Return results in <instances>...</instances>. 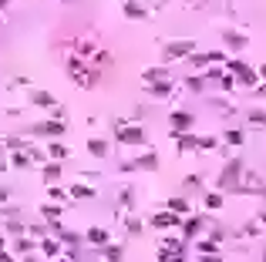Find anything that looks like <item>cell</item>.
<instances>
[{"mask_svg": "<svg viewBox=\"0 0 266 262\" xmlns=\"http://www.w3.org/2000/svg\"><path fill=\"white\" fill-rule=\"evenodd\" d=\"M259 94H263V98H266V84H259Z\"/></svg>", "mask_w": 266, "mask_h": 262, "instance_id": "obj_48", "label": "cell"}, {"mask_svg": "<svg viewBox=\"0 0 266 262\" xmlns=\"http://www.w3.org/2000/svg\"><path fill=\"white\" fill-rule=\"evenodd\" d=\"M10 4H14V0H0V10H4V7H10Z\"/></svg>", "mask_w": 266, "mask_h": 262, "instance_id": "obj_46", "label": "cell"}, {"mask_svg": "<svg viewBox=\"0 0 266 262\" xmlns=\"http://www.w3.org/2000/svg\"><path fill=\"white\" fill-rule=\"evenodd\" d=\"M7 165L10 168H31L34 158H31V151H27V148H20V151H14V155L7 158Z\"/></svg>", "mask_w": 266, "mask_h": 262, "instance_id": "obj_14", "label": "cell"}, {"mask_svg": "<svg viewBox=\"0 0 266 262\" xmlns=\"http://www.w3.org/2000/svg\"><path fill=\"white\" fill-rule=\"evenodd\" d=\"M169 208H172L175 215H186V212H189V202H186V199H172V202H169Z\"/></svg>", "mask_w": 266, "mask_h": 262, "instance_id": "obj_28", "label": "cell"}, {"mask_svg": "<svg viewBox=\"0 0 266 262\" xmlns=\"http://www.w3.org/2000/svg\"><path fill=\"white\" fill-rule=\"evenodd\" d=\"M48 195H51V202H64V195H68V192H61L57 185H48Z\"/></svg>", "mask_w": 266, "mask_h": 262, "instance_id": "obj_31", "label": "cell"}, {"mask_svg": "<svg viewBox=\"0 0 266 262\" xmlns=\"http://www.w3.org/2000/svg\"><path fill=\"white\" fill-rule=\"evenodd\" d=\"M88 151L95 155V158H108V141H101V138H91V141H88Z\"/></svg>", "mask_w": 266, "mask_h": 262, "instance_id": "obj_20", "label": "cell"}, {"mask_svg": "<svg viewBox=\"0 0 266 262\" xmlns=\"http://www.w3.org/2000/svg\"><path fill=\"white\" fill-rule=\"evenodd\" d=\"M209 61H216V64H223V61H229V57H226V54H223V51H212V54H209Z\"/></svg>", "mask_w": 266, "mask_h": 262, "instance_id": "obj_41", "label": "cell"}, {"mask_svg": "<svg viewBox=\"0 0 266 262\" xmlns=\"http://www.w3.org/2000/svg\"><path fill=\"white\" fill-rule=\"evenodd\" d=\"M31 249H37V246H34V239H27V232H24V235H17L14 255H31Z\"/></svg>", "mask_w": 266, "mask_h": 262, "instance_id": "obj_17", "label": "cell"}, {"mask_svg": "<svg viewBox=\"0 0 266 262\" xmlns=\"http://www.w3.org/2000/svg\"><path fill=\"white\" fill-rule=\"evenodd\" d=\"M186 61L192 64V67H206V64H209V54H195V51H192V54H189Z\"/></svg>", "mask_w": 266, "mask_h": 262, "instance_id": "obj_27", "label": "cell"}, {"mask_svg": "<svg viewBox=\"0 0 266 262\" xmlns=\"http://www.w3.org/2000/svg\"><path fill=\"white\" fill-rule=\"evenodd\" d=\"M101 255H105V262H121V246H112V242H105V246H101Z\"/></svg>", "mask_w": 266, "mask_h": 262, "instance_id": "obj_21", "label": "cell"}, {"mask_svg": "<svg viewBox=\"0 0 266 262\" xmlns=\"http://www.w3.org/2000/svg\"><path fill=\"white\" fill-rule=\"evenodd\" d=\"M7 232H10V235H24L27 225H24V222H7Z\"/></svg>", "mask_w": 266, "mask_h": 262, "instance_id": "obj_33", "label": "cell"}, {"mask_svg": "<svg viewBox=\"0 0 266 262\" xmlns=\"http://www.w3.org/2000/svg\"><path fill=\"white\" fill-rule=\"evenodd\" d=\"M0 262H17V259L10 252H4V246H0Z\"/></svg>", "mask_w": 266, "mask_h": 262, "instance_id": "obj_42", "label": "cell"}, {"mask_svg": "<svg viewBox=\"0 0 266 262\" xmlns=\"http://www.w3.org/2000/svg\"><path fill=\"white\" fill-rule=\"evenodd\" d=\"M186 87L192 91V94H199V91H202V78H189V81H186Z\"/></svg>", "mask_w": 266, "mask_h": 262, "instance_id": "obj_36", "label": "cell"}, {"mask_svg": "<svg viewBox=\"0 0 266 262\" xmlns=\"http://www.w3.org/2000/svg\"><path fill=\"white\" fill-rule=\"evenodd\" d=\"M68 74H71V78L74 81H78V84L81 87H91V84H95V74H88V71H84V67H81V61H78V57H71V61H68Z\"/></svg>", "mask_w": 266, "mask_h": 262, "instance_id": "obj_6", "label": "cell"}, {"mask_svg": "<svg viewBox=\"0 0 266 262\" xmlns=\"http://www.w3.org/2000/svg\"><path fill=\"white\" fill-rule=\"evenodd\" d=\"M40 215H44L48 222H54V219H61V205H44V208H40Z\"/></svg>", "mask_w": 266, "mask_h": 262, "instance_id": "obj_26", "label": "cell"}, {"mask_svg": "<svg viewBox=\"0 0 266 262\" xmlns=\"http://www.w3.org/2000/svg\"><path fill=\"white\" fill-rule=\"evenodd\" d=\"M4 145H7V148H10V151H20V148H27V145H24V141H20V138H7V141H4Z\"/></svg>", "mask_w": 266, "mask_h": 262, "instance_id": "obj_37", "label": "cell"}, {"mask_svg": "<svg viewBox=\"0 0 266 262\" xmlns=\"http://www.w3.org/2000/svg\"><path fill=\"white\" fill-rule=\"evenodd\" d=\"M223 44H226V47H233V51H239V47H246V37H242V34H223Z\"/></svg>", "mask_w": 266, "mask_h": 262, "instance_id": "obj_22", "label": "cell"}, {"mask_svg": "<svg viewBox=\"0 0 266 262\" xmlns=\"http://www.w3.org/2000/svg\"><path fill=\"white\" fill-rule=\"evenodd\" d=\"M48 155H51L54 161H64V158H68V148H64V145H57V141H51V145H48Z\"/></svg>", "mask_w": 266, "mask_h": 262, "instance_id": "obj_23", "label": "cell"}, {"mask_svg": "<svg viewBox=\"0 0 266 262\" xmlns=\"http://www.w3.org/2000/svg\"><path fill=\"white\" fill-rule=\"evenodd\" d=\"M202 262H219V259H216V252H202Z\"/></svg>", "mask_w": 266, "mask_h": 262, "instance_id": "obj_44", "label": "cell"}, {"mask_svg": "<svg viewBox=\"0 0 266 262\" xmlns=\"http://www.w3.org/2000/svg\"><path fill=\"white\" fill-rule=\"evenodd\" d=\"M7 168H10V165H7V158H0V172H7Z\"/></svg>", "mask_w": 266, "mask_h": 262, "instance_id": "obj_45", "label": "cell"}, {"mask_svg": "<svg viewBox=\"0 0 266 262\" xmlns=\"http://www.w3.org/2000/svg\"><path fill=\"white\" fill-rule=\"evenodd\" d=\"M239 172H242V161H233V165L223 172V178H219V188H233L236 178H239Z\"/></svg>", "mask_w": 266, "mask_h": 262, "instance_id": "obj_12", "label": "cell"}, {"mask_svg": "<svg viewBox=\"0 0 266 262\" xmlns=\"http://www.w3.org/2000/svg\"><path fill=\"white\" fill-rule=\"evenodd\" d=\"M226 64H229V71L239 78L242 87H253V84H256V71H253L250 64H242V61H226Z\"/></svg>", "mask_w": 266, "mask_h": 262, "instance_id": "obj_4", "label": "cell"}, {"mask_svg": "<svg viewBox=\"0 0 266 262\" xmlns=\"http://www.w3.org/2000/svg\"><path fill=\"white\" fill-rule=\"evenodd\" d=\"M206 208H223V195H206Z\"/></svg>", "mask_w": 266, "mask_h": 262, "instance_id": "obj_35", "label": "cell"}, {"mask_svg": "<svg viewBox=\"0 0 266 262\" xmlns=\"http://www.w3.org/2000/svg\"><path fill=\"white\" fill-rule=\"evenodd\" d=\"M175 141H179V151H195L199 148V138L192 131H175Z\"/></svg>", "mask_w": 266, "mask_h": 262, "instance_id": "obj_13", "label": "cell"}, {"mask_svg": "<svg viewBox=\"0 0 266 262\" xmlns=\"http://www.w3.org/2000/svg\"><path fill=\"white\" fill-rule=\"evenodd\" d=\"M27 235L31 239H44V235H51V232H48V225H27Z\"/></svg>", "mask_w": 266, "mask_h": 262, "instance_id": "obj_29", "label": "cell"}, {"mask_svg": "<svg viewBox=\"0 0 266 262\" xmlns=\"http://www.w3.org/2000/svg\"><path fill=\"white\" fill-rule=\"evenodd\" d=\"M192 125H195V114H189V111H172L169 114V128L172 131H189Z\"/></svg>", "mask_w": 266, "mask_h": 262, "instance_id": "obj_7", "label": "cell"}, {"mask_svg": "<svg viewBox=\"0 0 266 262\" xmlns=\"http://www.w3.org/2000/svg\"><path fill=\"white\" fill-rule=\"evenodd\" d=\"M195 51L192 40H172V44H165V61H182V57H189Z\"/></svg>", "mask_w": 266, "mask_h": 262, "instance_id": "obj_3", "label": "cell"}, {"mask_svg": "<svg viewBox=\"0 0 266 262\" xmlns=\"http://www.w3.org/2000/svg\"><path fill=\"white\" fill-rule=\"evenodd\" d=\"M37 249L44 252V259H61V255H64V242H61L57 235H44Z\"/></svg>", "mask_w": 266, "mask_h": 262, "instance_id": "obj_5", "label": "cell"}, {"mask_svg": "<svg viewBox=\"0 0 266 262\" xmlns=\"http://www.w3.org/2000/svg\"><path fill=\"white\" fill-rule=\"evenodd\" d=\"M259 74H263V78H266V64H263V67H259Z\"/></svg>", "mask_w": 266, "mask_h": 262, "instance_id": "obj_49", "label": "cell"}, {"mask_svg": "<svg viewBox=\"0 0 266 262\" xmlns=\"http://www.w3.org/2000/svg\"><path fill=\"white\" fill-rule=\"evenodd\" d=\"M199 148H202V151H212V148H219V138H199Z\"/></svg>", "mask_w": 266, "mask_h": 262, "instance_id": "obj_32", "label": "cell"}, {"mask_svg": "<svg viewBox=\"0 0 266 262\" xmlns=\"http://www.w3.org/2000/svg\"><path fill=\"white\" fill-rule=\"evenodd\" d=\"M7 199H10V192L4 188V185H0V205H7Z\"/></svg>", "mask_w": 266, "mask_h": 262, "instance_id": "obj_43", "label": "cell"}, {"mask_svg": "<svg viewBox=\"0 0 266 262\" xmlns=\"http://www.w3.org/2000/svg\"><path fill=\"white\" fill-rule=\"evenodd\" d=\"M179 222H182V219H179L172 208H165V212H155V215H152V225H155V229H175Z\"/></svg>", "mask_w": 266, "mask_h": 262, "instance_id": "obj_8", "label": "cell"}, {"mask_svg": "<svg viewBox=\"0 0 266 262\" xmlns=\"http://www.w3.org/2000/svg\"><path fill=\"white\" fill-rule=\"evenodd\" d=\"M4 151H7V145H0V158H7V155H4Z\"/></svg>", "mask_w": 266, "mask_h": 262, "instance_id": "obj_47", "label": "cell"}, {"mask_svg": "<svg viewBox=\"0 0 266 262\" xmlns=\"http://www.w3.org/2000/svg\"><path fill=\"white\" fill-rule=\"evenodd\" d=\"M202 225H206V219L202 215H189V219H182V235L186 239H195L202 232Z\"/></svg>", "mask_w": 266, "mask_h": 262, "instance_id": "obj_10", "label": "cell"}, {"mask_svg": "<svg viewBox=\"0 0 266 262\" xmlns=\"http://www.w3.org/2000/svg\"><path fill=\"white\" fill-rule=\"evenodd\" d=\"M131 202H135V192L125 188V192H121V205H131Z\"/></svg>", "mask_w": 266, "mask_h": 262, "instance_id": "obj_38", "label": "cell"}, {"mask_svg": "<svg viewBox=\"0 0 266 262\" xmlns=\"http://www.w3.org/2000/svg\"><path fill=\"white\" fill-rule=\"evenodd\" d=\"M128 232H131V235H142V222H138V219H131V222H128Z\"/></svg>", "mask_w": 266, "mask_h": 262, "instance_id": "obj_40", "label": "cell"}, {"mask_svg": "<svg viewBox=\"0 0 266 262\" xmlns=\"http://www.w3.org/2000/svg\"><path fill=\"white\" fill-rule=\"evenodd\" d=\"M263 225H266V212H263Z\"/></svg>", "mask_w": 266, "mask_h": 262, "instance_id": "obj_51", "label": "cell"}, {"mask_svg": "<svg viewBox=\"0 0 266 262\" xmlns=\"http://www.w3.org/2000/svg\"><path fill=\"white\" fill-rule=\"evenodd\" d=\"M250 121L253 125H266V114L263 111H250Z\"/></svg>", "mask_w": 266, "mask_h": 262, "instance_id": "obj_39", "label": "cell"}, {"mask_svg": "<svg viewBox=\"0 0 266 262\" xmlns=\"http://www.w3.org/2000/svg\"><path fill=\"white\" fill-rule=\"evenodd\" d=\"M84 239H88L91 246H105V242H112L105 229H88V232H84Z\"/></svg>", "mask_w": 266, "mask_h": 262, "instance_id": "obj_19", "label": "cell"}, {"mask_svg": "<svg viewBox=\"0 0 266 262\" xmlns=\"http://www.w3.org/2000/svg\"><path fill=\"white\" fill-rule=\"evenodd\" d=\"M263 262H266V255H263Z\"/></svg>", "mask_w": 266, "mask_h": 262, "instance_id": "obj_52", "label": "cell"}, {"mask_svg": "<svg viewBox=\"0 0 266 262\" xmlns=\"http://www.w3.org/2000/svg\"><path fill=\"white\" fill-rule=\"evenodd\" d=\"M169 94H172V84H169V78L152 81V84H148V98H169Z\"/></svg>", "mask_w": 266, "mask_h": 262, "instance_id": "obj_15", "label": "cell"}, {"mask_svg": "<svg viewBox=\"0 0 266 262\" xmlns=\"http://www.w3.org/2000/svg\"><path fill=\"white\" fill-rule=\"evenodd\" d=\"M31 135H44V138H61V135H64V121H61V118H51V121H37V125H31Z\"/></svg>", "mask_w": 266, "mask_h": 262, "instance_id": "obj_2", "label": "cell"}, {"mask_svg": "<svg viewBox=\"0 0 266 262\" xmlns=\"http://www.w3.org/2000/svg\"><path fill=\"white\" fill-rule=\"evenodd\" d=\"M125 17H128V20H142V17H145V7H142V4H138V0H125Z\"/></svg>", "mask_w": 266, "mask_h": 262, "instance_id": "obj_18", "label": "cell"}, {"mask_svg": "<svg viewBox=\"0 0 266 262\" xmlns=\"http://www.w3.org/2000/svg\"><path fill=\"white\" fill-rule=\"evenodd\" d=\"M142 78H145V84H152V81H162V78H169V74H165V67H152V71H145Z\"/></svg>", "mask_w": 266, "mask_h": 262, "instance_id": "obj_24", "label": "cell"}, {"mask_svg": "<svg viewBox=\"0 0 266 262\" xmlns=\"http://www.w3.org/2000/svg\"><path fill=\"white\" fill-rule=\"evenodd\" d=\"M61 172H64V168H61V161L51 158L48 165L40 168V178H44V185H57V182H61Z\"/></svg>", "mask_w": 266, "mask_h": 262, "instance_id": "obj_9", "label": "cell"}, {"mask_svg": "<svg viewBox=\"0 0 266 262\" xmlns=\"http://www.w3.org/2000/svg\"><path fill=\"white\" fill-rule=\"evenodd\" d=\"M68 195H71L74 202H88V199H95V188H91V185H71V192H68Z\"/></svg>", "mask_w": 266, "mask_h": 262, "instance_id": "obj_16", "label": "cell"}, {"mask_svg": "<svg viewBox=\"0 0 266 262\" xmlns=\"http://www.w3.org/2000/svg\"><path fill=\"white\" fill-rule=\"evenodd\" d=\"M195 249H199V252H216V239H202Z\"/></svg>", "mask_w": 266, "mask_h": 262, "instance_id": "obj_34", "label": "cell"}, {"mask_svg": "<svg viewBox=\"0 0 266 262\" xmlns=\"http://www.w3.org/2000/svg\"><path fill=\"white\" fill-rule=\"evenodd\" d=\"M115 135H118L121 145H145V131H142V125H125V121H115Z\"/></svg>", "mask_w": 266, "mask_h": 262, "instance_id": "obj_1", "label": "cell"}, {"mask_svg": "<svg viewBox=\"0 0 266 262\" xmlns=\"http://www.w3.org/2000/svg\"><path fill=\"white\" fill-rule=\"evenodd\" d=\"M0 246H7V242H4V235H0Z\"/></svg>", "mask_w": 266, "mask_h": 262, "instance_id": "obj_50", "label": "cell"}, {"mask_svg": "<svg viewBox=\"0 0 266 262\" xmlns=\"http://www.w3.org/2000/svg\"><path fill=\"white\" fill-rule=\"evenodd\" d=\"M138 168H142V172H152V168H159V155H155V151L138 155V158L131 161V172H138Z\"/></svg>", "mask_w": 266, "mask_h": 262, "instance_id": "obj_11", "label": "cell"}, {"mask_svg": "<svg viewBox=\"0 0 266 262\" xmlns=\"http://www.w3.org/2000/svg\"><path fill=\"white\" fill-rule=\"evenodd\" d=\"M223 141H229V145H242V141H246V135H242L239 128H233V131H226V135H223Z\"/></svg>", "mask_w": 266, "mask_h": 262, "instance_id": "obj_25", "label": "cell"}, {"mask_svg": "<svg viewBox=\"0 0 266 262\" xmlns=\"http://www.w3.org/2000/svg\"><path fill=\"white\" fill-rule=\"evenodd\" d=\"M219 84H223V91H233V84H236V78H233V74H219Z\"/></svg>", "mask_w": 266, "mask_h": 262, "instance_id": "obj_30", "label": "cell"}]
</instances>
